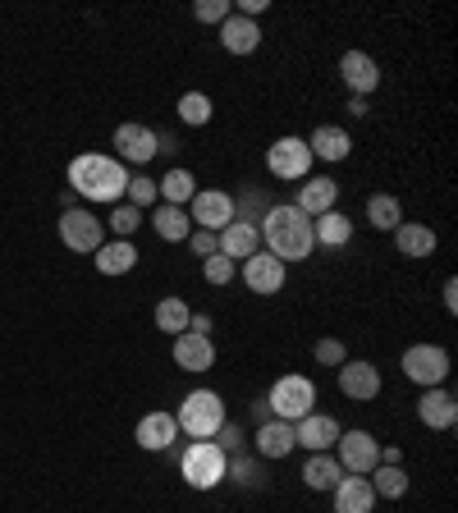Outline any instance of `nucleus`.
<instances>
[{
    "mask_svg": "<svg viewBox=\"0 0 458 513\" xmlns=\"http://www.w3.org/2000/svg\"><path fill=\"white\" fill-rule=\"evenodd\" d=\"M257 234H262L266 252H271V257H280L284 266L303 262V257H312V248H317V239H312V216H303L294 202H289V207H271V211H266L262 225H257Z\"/></svg>",
    "mask_w": 458,
    "mask_h": 513,
    "instance_id": "obj_1",
    "label": "nucleus"
},
{
    "mask_svg": "<svg viewBox=\"0 0 458 513\" xmlns=\"http://www.w3.org/2000/svg\"><path fill=\"white\" fill-rule=\"evenodd\" d=\"M69 188L78 197H88V202H120L124 188H129V170L115 156L83 152L69 161Z\"/></svg>",
    "mask_w": 458,
    "mask_h": 513,
    "instance_id": "obj_2",
    "label": "nucleus"
},
{
    "mask_svg": "<svg viewBox=\"0 0 458 513\" xmlns=\"http://www.w3.org/2000/svg\"><path fill=\"white\" fill-rule=\"evenodd\" d=\"M229 454L216 445V440H193L188 449H179V477L193 486V491H216L225 481Z\"/></svg>",
    "mask_w": 458,
    "mask_h": 513,
    "instance_id": "obj_3",
    "label": "nucleus"
},
{
    "mask_svg": "<svg viewBox=\"0 0 458 513\" xmlns=\"http://www.w3.org/2000/svg\"><path fill=\"white\" fill-rule=\"evenodd\" d=\"M175 422H179V436H193V440H211L220 431V426L229 422L225 417V399H220L216 390H193L179 404V413H175Z\"/></svg>",
    "mask_w": 458,
    "mask_h": 513,
    "instance_id": "obj_4",
    "label": "nucleus"
},
{
    "mask_svg": "<svg viewBox=\"0 0 458 513\" xmlns=\"http://www.w3.org/2000/svg\"><path fill=\"white\" fill-rule=\"evenodd\" d=\"M266 404H271V417H280V422H298V417L317 413V385L307 381V376H280V381L271 385V394H266Z\"/></svg>",
    "mask_w": 458,
    "mask_h": 513,
    "instance_id": "obj_5",
    "label": "nucleus"
},
{
    "mask_svg": "<svg viewBox=\"0 0 458 513\" xmlns=\"http://www.w3.org/2000/svg\"><path fill=\"white\" fill-rule=\"evenodd\" d=\"M404 376L413 385H422V390H436L449 376V353L440 349V344H413V349L404 353Z\"/></svg>",
    "mask_w": 458,
    "mask_h": 513,
    "instance_id": "obj_6",
    "label": "nucleus"
},
{
    "mask_svg": "<svg viewBox=\"0 0 458 513\" xmlns=\"http://www.w3.org/2000/svg\"><path fill=\"white\" fill-rule=\"evenodd\" d=\"M266 170H271L275 179H307V170H312V152H307V138H294V133L275 138L271 152H266Z\"/></svg>",
    "mask_w": 458,
    "mask_h": 513,
    "instance_id": "obj_7",
    "label": "nucleus"
},
{
    "mask_svg": "<svg viewBox=\"0 0 458 513\" xmlns=\"http://www.w3.org/2000/svg\"><path fill=\"white\" fill-rule=\"evenodd\" d=\"M339 468L349 477H367L371 468H381V445L371 431H339Z\"/></svg>",
    "mask_w": 458,
    "mask_h": 513,
    "instance_id": "obj_8",
    "label": "nucleus"
},
{
    "mask_svg": "<svg viewBox=\"0 0 458 513\" xmlns=\"http://www.w3.org/2000/svg\"><path fill=\"white\" fill-rule=\"evenodd\" d=\"M188 220H193V230L220 234L229 220H234V197H229V193H211V188H197L193 202H188Z\"/></svg>",
    "mask_w": 458,
    "mask_h": 513,
    "instance_id": "obj_9",
    "label": "nucleus"
},
{
    "mask_svg": "<svg viewBox=\"0 0 458 513\" xmlns=\"http://www.w3.org/2000/svg\"><path fill=\"white\" fill-rule=\"evenodd\" d=\"M101 234H106V220H97L92 211H65L60 216V239L74 252H97L106 243Z\"/></svg>",
    "mask_w": 458,
    "mask_h": 513,
    "instance_id": "obj_10",
    "label": "nucleus"
},
{
    "mask_svg": "<svg viewBox=\"0 0 458 513\" xmlns=\"http://www.w3.org/2000/svg\"><path fill=\"white\" fill-rule=\"evenodd\" d=\"M239 275L248 284V294H280L284 289V262L271 252H252L248 262H239Z\"/></svg>",
    "mask_w": 458,
    "mask_h": 513,
    "instance_id": "obj_11",
    "label": "nucleus"
},
{
    "mask_svg": "<svg viewBox=\"0 0 458 513\" xmlns=\"http://www.w3.org/2000/svg\"><path fill=\"white\" fill-rule=\"evenodd\" d=\"M339 78L349 83V97H371L381 88V69L367 51H344L339 55Z\"/></svg>",
    "mask_w": 458,
    "mask_h": 513,
    "instance_id": "obj_12",
    "label": "nucleus"
},
{
    "mask_svg": "<svg viewBox=\"0 0 458 513\" xmlns=\"http://www.w3.org/2000/svg\"><path fill=\"white\" fill-rule=\"evenodd\" d=\"M115 161H129V165H147L156 161V129H147V124H120L115 129Z\"/></svg>",
    "mask_w": 458,
    "mask_h": 513,
    "instance_id": "obj_13",
    "label": "nucleus"
},
{
    "mask_svg": "<svg viewBox=\"0 0 458 513\" xmlns=\"http://www.w3.org/2000/svg\"><path fill=\"white\" fill-rule=\"evenodd\" d=\"M294 440L303 449H312V454H330L339 445V422L330 413H307L294 422Z\"/></svg>",
    "mask_w": 458,
    "mask_h": 513,
    "instance_id": "obj_14",
    "label": "nucleus"
},
{
    "mask_svg": "<svg viewBox=\"0 0 458 513\" xmlns=\"http://www.w3.org/2000/svg\"><path fill=\"white\" fill-rule=\"evenodd\" d=\"M133 440H138V449H147V454H165V449H175L179 445L175 413H147L138 422V431H133Z\"/></svg>",
    "mask_w": 458,
    "mask_h": 513,
    "instance_id": "obj_15",
    "label": "nucleus"
},
{
    "mask_svg": "<svg viewBox=\"0 0 458 513\" xmlns=\"http://www.w3.org/2000/svg\"><path fill=\"white\" fill-rule=\"evenodd\" d=\"M339 390L349 394V399H358V404H367V399L381 394V372H376L371 362H362V358L339 362Z\"/></svg>",
    "mask_w": 458,
    "mask_h": 513,
    "instance_id": "obj_16",
    "label": "nucleus"
},
{
    "mask_svg": "<svg viewBox=\"0 0 458 513\" xmlns=\"http://www.w3.org/2000/svg\"><path fill=\"white\" fill-rule=\"evenodd\" d=\"M335 202H339V184L335 179H326V175H307L303 184H298V197H294V207L303 211V216H326V211H335Z\"/></svg>",
    "mask_w": 458,
    "mask_h": 513,
    "instance_id": "obj_17",
    "label": "nucleus"
},
{
    "mask_svg": "<svg viewBox=\"0 0 458 513\" xmlns=\"http://www.w3.org/2000/svg\"><path fill=\"white\" fill-rule=\"evenodd\" d=\"M417 417H422V426H431V431H449V426L458 422V399L445 385H436V390H426L422 399H417Z\"/></svg>",
    "mask_w": 458,
    "mask_h": 513,
    "instance_id": "obj_18",
    "label": "nucleus"
},
{
    "mask_svg": "<svg viewBox=\"0 0 458 513\" xmlns=\"http://www.w3.org/2000/svg\"><path fill=\"white\" fill-rule=\"evenodd\" d=\"M175 362L184 372H211V367H216V344H211V335H193V330L175 335Z\"/></svg>",
    "mask_w": 458,
    "mask_h": 513,
    "instance_id": "obj_19",
    "label": "nucleus"
},
{
    "mask_svg": "<svg viewBox=\"0 0 458 513\" xmlns=\"http://www.w3.org/2000/svg\"><path fill=\"white\" fill-rule=\"evenodd\" d=\"M252 252H262V234H257V225L229 220L225 230H220V257H229V262L239 266V262H248Z\"/></svg>",
    "mask_w": 458,
    "mask_h": 513,
    "instance_id": "obj_20",
    "label": "nucleus"
},
{
    "mask_svg": "<svg viewBox=\"0 0 458 513\" xmlns=\"http://www.w3.org/2000/svg\"><path fill=\"white\" fill-rule=\"evenodd\" d=\"M294 449H298L294 422H280V417H271L266 426H257V454H262V459H289Z\"/></svg>",
    "mask_w": 458,
    "mask_h": 513,
    "instance_id": "obj_21",
    "label": "nucleus"
},
{
    "mask_svg": "<svg viewBox=\"0 0 458 513\" xmlns=\"http://www.w3.org/2000/svg\"><path fill=\"white\" fill-rule=\"evenodd\" d=\"M220 42H225L229 55H252L262 46V28L252 19H243V14H229V19L220 23Z\"/></svg>",
    "mask_w": 458,
    "mask_h": 513,
    "instance_id": "obj_22",
    "label": "nucleus"
},
{
    "mask_svg": "<svg viewBox=\"0 0 458 513\" xmlns=\"http://www.w3.org/2000/svg\"><path fill=\"white\" fill-rule=\"evenodd\" d=\"M376 509V491L367 477H339L335 486V513H371Z\"/></svg>",
    "mask_w": 458,
    "mask_h": 513,
    "instance_id": "obj_23",
    "label": "nucleus"
},
{
    "mask_svg": "<svg viewBox=\"0 0 458 513\" xmlns=\"http://www.w3.org/2000/svg\"><path fill=\"white\" fill-rule=\"evenodd\" d=\"M307 152H312V161H349L353 152V138L344 129H335V124H321L312 138H307Z\"/></svg>",
    "mask_w": 458,
    "mask_h": 513,
    "instance_id": "obj_24",
    "label": "nucleus"
},
{
    "mask_svg": "<svg viewBox=\"0 0 458 513\" xmlns=\"http://www.w3.org/2000/svg\"><path fill=\"white\" fill-rule=\"evenodd\" d=\"M193 193H197V179L188 170H179V165H170L165 179H156V197L165 207H184V202H193Z\"/></svg>",
    "mask_w": 458,
    "mask_h": 513,
    "instance_id": "obj_25",
    "label": "nucleus"
},
{
    "mask_svg": "<svg viewBox=\"0 0 458 513\" xmlns=\"http://www.w3.org/2000/svg\"><path fill=\"white\" fill-rule=\"evenodd\" d=\"M138 266V248L129 239H115V243H101L97 248V271L101 275H129Z\"/></svg>",
    "mask_w": 458,
    "mask_h": 513,
    "instance_id": "obj_26",
    "label": "nucleus"
},
{
    "mask_svg": "<svg viewBox=\"0 0 458 513\" xmlns=\"http://www.w3.org/2000/svg\"><path fill=\"white\" fill-rule=\"evenodd\" d=\"M152 230L161 234L165 243H188V234H193V220H188V211L184 207H156L152 211Z\"/></svg>",
    "mask_w": 458,
    "mask_h": 513,
    "instance_id": "obj_27",
    "label": "nucleus"
},
{
    "mask_svg": "<svg viewBox=\"0 0 458 513\" xmlns=\"http://www.w3.org/2000/svg\"><path fill=\"white\" fill-rule=\"evenodd\" d=\"M312 239H317L321 248H344V243L353 239V220L344 216V211H326V216L312 220Z\"/></svg>",
    "mask_w": 458,
    "mask_h": 513,
    "instance_id": "obj_28",
    "label": "nucleus"
},
{
    "mask_svg": "<svg viewBox=\"0 0 458 513\" xmlns=\"http://www.w3.org/2000/svg\"><path fill=\"white\" fill-rule=\"evenodd\" d=\"M339 477H349V472L339 468L335 454H312V459L303 463V481L312 486V491H335Z\"/></svg>",
    "mask_w": 458,
    "mask_h": 513,
    "instance_id": "obj_29",
    "label": "nucleus"
},
{
    "mask_svg": "<svg viewBox=\"0 0 458 513\" xmlns=\"http://www.w3.org/2000/svg\"><path fill=\"white\" fill-rule=\"evenodd\" d=\"M394 243H399L404 257H431V252H436V230H431V225H413V220H404V225L394 230Z\"/></svg>",
    "mask_w": 458,
    "mask_h": 513,
    "instance_id": "obj_30",
    "label": "nucleus"
},
{
    "mask_svg": "<svg viewBox=\"0 0 458 513\" xmlns=\"http://www.w3.org/2000/svg\"><path fill=\"white\" fill-rule=\"evenodd\" d=\"M367 220L376 225V230H399V225H404V207H399V197H394V193H376L367 202Z\"/></svg>",
    "mask_w": 458,
    "mask_h": 513,
    "instance_id": "obj_31",
    "label": "nucleus"
},
{
    "mask_svg": "<svg viewBox=\"0 0 458 513\" xmlns=\"http://www.w3.org/2000/svg\"><path fill=\"white\" fill-rule=\"evenodd\" d=\"M188 317H193V307L184 298H161L156 303V330H165V335H184Z\"/></svg>",
    "mask_w": 458,
    "mask_h": 513,
    "instance_id": "obj_32",
    "label": "nucleus"
},
{
    "mask_svg": "<svg viewBox=\"0 0 458 513\" xmlns=\"http://www.w3.org/2000/svg\"><path fill=\"white\" fill-rule=\"evenodd\" d=\"M367 481H371V491L376 495H385V500H399V495H408V472L404 468H371L367 472Z\"/></svg>",
    "mask_w": 458,
    "mask_h": 513,
    "instance_id": "obj_33",
    "label": "nucleus"
},
{
    "mask_svg": "<svg viewBox=\"0 0 458 513\" xmlns=\"http://www.w3.org/2000/svg\"><path fill=\"white\" fill-rule=\"evenodd\" d=\"M211 97L207 92H184V97H179V120L184 124H193V129H202V124H211Z\"/></svg>",
    "mask_w": 458,
    "mask_h": 513,
    "instance_id": "obj_34",
    "label": "nucleus"
},
{
    "mask_svg": "<svg viewBox=\"0 0 458 513\" xmlns=\"http://www.w3.org/2000/svg\"><path fill=\"white\" fill-rule=\"evenodd\" d=\"M225 477H234V481H239V486H262V481H266V472H262V463L243 459V454H229V468H225Z\"/></svg>",
    "mask_w": 458,
    "mask_h": 513,
    "instance_id": "obj_35",
    "label": "nucleus"
},
{
    "mask_svg": "<svg viewBox=\"0 0 458 513\" xmlns=\"http://www.w3.org/2000/svg\"><path fill=\"white\" fill-rule=\"evenodd\" d=\"M275 202L266 193H243L239 202H234V220H243V225H252V220L257 216H266V211H271Z\"/></svg>",
    "mask_w": 458,
    "mask_h": 513,
    "instance_id": "obj_36",
    "label": "nucleus"
},
{
    "mask_svg": "<svg viewBox=\"0 0 458 513\" xmlns=\"http://www.w3.org/2000/svg\"><path fill=\"white\" fill-rule=\"evenodd\" d=\"M124 197H129V207H152L156 202V179L147 175H129V188H124Z\"/></svg>",
    "mask_w": 458,
    "mask_h": 513,
    "instance_id": "obj_37",
    "label": "nucleus"
},
{
    "mask_svg": "<svg viewBox=\"0 0 458 513\" xmlns=\"http://www.w3.org/2000/svg\"><path fill=\"white\" fill-rule=\"evenodd\" d=\"M202 275H207V284H216V289H225L229 280H234V275H239V266L229 262V257H207V262H202Z\"/></svg>",
    "mask_w": 458,
    "mask_h": 513,
    "instance_id": "obj_38",
    "label": "nucleus"
},
{
    "mask_svg": "<svg viewBox=\"0 0 458 513\" xmlns=\"http://www.w3.org/2000/svg\"><path fill=\"white\" fill-rule=\"evenodd\" d=\"M106 225H110L115 234H120V239H129V234L142 225V211H138V207H115V211H110Z\"/></svg>",
    "mask_w": 458,
    "mask_h": 513,
    "instance_id": "obj_39",
    "label": "nucleus"
},
{
    "mask_svg": "<svg viewBox=\"0 0 458 513\" xmlns=\"http://www.w3.org/2000/svg\"><path fill=\"white\" fill-rule=\"evenodd\" d=\"M193 14H197L202 23H225L229 14H234V5H229V0H197Z\"/></svg>",
    "mask_w": 458,
    "mask_h": 513,
    "instance_id": "obj_40",
    "label": "nucleus"
},
{
    "mask_svg": "<svg viewBox=\"0 0 458 513\" xmlns=\"http://www.w3.org/2000/svg\"><path fill=\"white\" fill-rule=\"evenodd\" d=\"M317 362L321 367H339V362H349V353H344V344H339V339H317Z\"/></svg>",
    "mask_w": 458,
    "mask_h": 513,
    "instance_id": "obj_41",
    "label": "nucleus"
},
{
    "mask_svg": "<svg viewBox=\"0 0 458 513\" xmlns=\"http://www.w3.org/2000/svg\"><path fill=\"white\" fill-rule=\"evenodd\" d=\"M188 248H193L197 257H202V262H207V257H216V252H220V234H211V230H193V234H188Z\"/></svg>",
    "mask_w": 458,
    "mask_h": 513,
    "instance_id": "obj_42",
    "label": "nucleus"
},
{
    "mask_svg": "<svg viewBox=\"0 0 458 513\" xmlns=\"http://www.w3.org/2000/svg\"><path fill=\"white\" fill-rule=\"evenodd\" d=\"M211 440H216V445L225 449V454H243V431H239V426H234V422H225V426H220V431H216V436H211Z\"/></svg>",
    "mask_w": 458,
    "mask_h": 513,
    "instance_id": "obj_43",
    "label": "nucleus"
},
{
    "mask_svg": "<svg viewBox=\"0 0 458 513\" xmlns=\"http://www.w3.org/2000/svg\"><path fill=\"white\" fill-rule=\"evenodd\" d=\"M266 5H271V0H239V5H234V14H243V19H257Z\"/></svg>",
    "mask_w": 458,
    "mask_h": 513,
    "instance_id": "obj_44",
    "label": "nucleus"
},
{
    "mask_svg": "<svg viewBox=\"0 0 458 513\" xmlns=\"http://www.w3.org/2000/svg\"><path fill=\"white\" fill-rule=\"evenodd\" d=\"M381 463H385V468H404V449H399V445L381 449Z\"/></svg>",
    "mask_w": 458,
    "mask_h": 513,
    "instance_id": "obj_45",
    "label": "nucleus"
},
{
    "mask_svg": "<svg viewBox=\"0 0 458 513\" xmlns=\"http://www.w3.org/2000/svg\"><path fill=\"white\" fill-rule=\"evenodd\" d=\"M175 152H179V142L170 133H156V156H175Z\"/></svg>",
    "mask_w": 458,
    "mask_h": 513,
    "instance_id": "obj_46",
    "label": "nucleus"
},
{
    "mask_svg": "<svg viewBox=\"0 0 458 513\" xmlns=\"http://www.w3.org/2000/svg\"><path fill=\"white\" fill-rule=\"evenodd\" d=\"M252 417H257V426L271 422V404H266V394H262V399H252Z\"/></svg>",
    "mask_w": 458,
    "mask_h": 513,
    "instance_id": "obj_47",
    "label": "nucleus"
},
{
    "mask_svg": "<svg viewBox=\"0 0 458 513\" xmlns=\"http://www.w3.org/2000/svg\"><path fill=\"white\" fill-rule=\"evenodd\" d=\"M445 307L458 312V280H445Z\"/></svg>",
    "mask_w": 458,
    "mask_h": 513,
    "instance_id": "obj_48",
    "label": "nucleus"
},
{
    "mask_svg": "<svg viewBox=\"0 0 458 513\" xmlns=\"http://www.w3.org/2000/svg\"><path fill=\"white\" fill-rule=\"evenodd\" d=\"M349 115H367V97H349Z\"/></svg>",
    "mask_w": 458,
    "mask_h": 513,
    "instance_id": "obj_49",
    "label": "nucleus"
}]
</instances>
